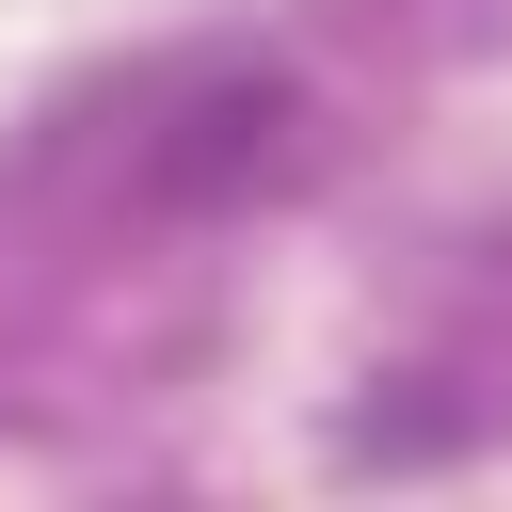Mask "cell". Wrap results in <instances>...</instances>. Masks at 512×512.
<instances>
[{
	"label": "cell",
	"mask_w": 512,
	"mask_h": 512,
	"mask_svg": "<svg viewBox=\"0 0 512 512\" xmlns=\"http://www.w3.org/2000/svg\"><path fill=\"white\" fill-rule=\"evenodd\" d=\"M272 144H288V80H272V64H256V80H208V96L176 112V144H144V208H208V192H240Z\"/></svg>",
	"instance_id": "obj_1"
}]
</instances>
